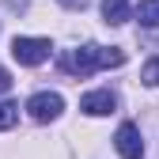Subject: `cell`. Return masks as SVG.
I'll list each match as a JSON object with an SVG mask.
<instances>
[{
	"label": "cell",
	"instance_id": "cell-4",
	"mask_svg": "<svg viewBox=\"0 0 159 159\" xmlns=\"http://www.w3.org/2000/svg\"><path fill=\"white\" fill-rule=\"evenodd\" d=\"M114 148L121 159H144V140H140V129L133 121H121L117 125V136H114Z\"/></svg>",
	"mask_w": 159,
	"mask_h": 159
},
{
	"label": "cell",
	"instance_id": "cell-8",
	"mask_svg": "<svg viewBox=\"0 0 159 159\" xmlns=\"http://www.w3.org/2000/svg\"><path fill=\"white\" fill-rule=\"evenodd\" d=\"M15 121H19V106H15V102H0V133L11 129Z\"/></svg>",
	"mask_w": 159,
	"mask_h": 159
},
{
	"label": "cell",
	"instance_id": "cell-10",
	"mask_svg": "<svg viewBox=\"0 0 159 159\" xmlns=\"http://www.w3.org/2000/svg\"><path fill=\"white\" fill-rule=\"evenodd\" d=\"M11 91V76H8V68L0 65V95H8Z\"/></svg>",
	"mask_w": 159,
	"mask_h": 159
},
{
	"label": "cell",
	"instance_id": "cell-1",
	"mask_svg": "<svg viewBox=\"0 0 159 159\" xmlns=\"http://www.w3.org/2000/svg\"><path fill=\"white\" fill-rule=\"evenodd\" d=\"M61 65H65V72H72V76H91L95 68H117V65H125V49H106V46H80V49H72V53H65L61 57Z\"/></svg>",
	"mask_w": 159,
	"mask_h": 159
},
{
	"label": "cell",
	"instance_id": "cell-9",
	"mask_svg": "<svg viewBox=\"0 0 159 159\" xmlns=\"http://www.w3.org/2000/svg\"><path fill=\"white\" fill-rule=\"evenodd\" d=\"M140 80H144L148 87H159V53H155L152 61H148V65L140 68Z\"/></svg>",
	"mask_w": 159,
	"mask_h": 159
},
{
	"label": "cell",
	"instance_id": "cell-6",
	"mask_svg": "<svg viewBox=\"0 0 159 159\" xmlns=\"http://www.w3.org/2000/svg\"><path fill=\"white\" fill-rule=\"evenodd\" d=\"M133 11H129V0H102V19L110 27H117V23H125Z\"/></svg>",
	"mask_w": 159,
	"mask_h": 159
},
{
	"label": "cell",
	"instance_id": "cell-5",
	"mask_svg": "<svg viewBox=\"0 0 159 159\" xmlns=\"http://www.w3.org/2000/svg\"><path fill=\"white\" fill-rule=\"evenodd\" d=\"M114 106H117L114 91H91V95H84V98H80V110H84V114H91V117L114 114Z\"/></svg>",
	"mask_w": 159,
	"mask_h": 159
},
{
	"label": "cell",
	"instance_id": "cell-3",
	"mask_svg": "<svg viewBox=\"0 0 159 159\" xmlns=\"http://www.w3.org/2000/svg\"><path fill=\"white\" fill-rule=\"evenodd\" d=\"M65 110V98L57 95V91H38L27 98V114L34 117V121H57Z\"/></svg>",
	"mask_w": 159,
	"mask_h": 159
},
{
	"label": "cell",
	"instance_id": "cell-2",
	"mask_svg": "<svg viewBox=\"0 0 159 159\" xmlns=\"http://www.w3.org/2000/svg\"><path fill=\"white\" fill-rule=\"evenodd\" d=\"M49 53H53L49 38H15V42H11V57H15L19 65H27V68L49 61Z\"/></svg>",
	"mask_w": 159,
	"mask_h": 159
},
{
	"label": "cell",
	"instance_id": "cell-7",
	"mask_svg": "<svg viewBox=\"0 0 159 159\" xmlns=\"http://www.w3.org/2000/svg\"><path fill=\"white\" fill-rule=\"evenodd\" d=\"M136 19H140V27L159 30V0H140V8H136Z\"/></svg>",
	"mask_w": 159,
	"mask_h": 159
},
{
	"label": "cell",
	"instance_id": "cell-11",
	"mask_svg": "<svg viewBox=\"0 0 159 159\" xmlns=\"http://www.w3.org/2000/svg\"><path fill=\"white\" fill-rule=\"evenodd\" d=\"M65 8H87V0H61Z\"/></svg>",
	"mask_w": 159,
	"mask_h": 159
}]
</instances>
